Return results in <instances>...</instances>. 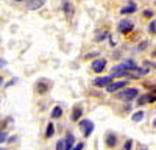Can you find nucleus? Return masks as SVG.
Here are the masks:
<instances>
[{
	"instance_id": "obj_1",
	"label": "nucleus",
	"mask_w": 156,
	"mask_h": 150,
	"mask_svg": "<svg viewBox=\"0 0 156 150\" xmlns=\"http://www.w3.org/2000/svg\"><path fill=\"white\" fill-rule=\"evenodd\" d=\"M117 97L131 102V100H136L139 97V89L137 88H126V89H123L122 92H117Z\"/></svg>"
},
{
	"instance_id": "obj_2",
	"label": "nucleus",
	"mask_w": 156,
	"mask_h": 150,
	"mask_svg": "<svg viewBox=\"0 0 156 150\" xmlns=\"http://www.w3.org/2000/svg\"><path fill=\"white\" fill-rule=\"evenodd\" d=\"M78 127L81 128L84 138H89L90 134H92V131H94V128H95V125H94L92 120H89V119H81V120H78Z\"/></svg>"
},
{
	"instance_id": "obj_3",
	"label": "nucleus",
	"mask_w": 156,
	"mask_h": 150,
	"mask_svg": "<svg viewBox=\"0 0 156 150\" xmlns=\"http://www.w3.org/2000/svg\"><path fill=\"white\" fill-rule=\"evenodd\" d=\"M111 83H112V75H103V77H97L92 80V86L95 88H106Z\"/></svg>"
},
{
	"instance_id": "obj_4",
	"label": "nucleus",
	"mask_w": 156,
	"mask_h": 150,
	"mask_svg": "<svg viewBox=\"0 0 156 150\" xmlns=\"http://www.w3.org/2000/svg\"><path fill=\"white\" fill-rule=\"evenodd\" d=\"M90 67H92V70H94L95 73H100V72L105 70V67H106V59H105V58H97V59L92 61Z\"/></svg>"
},
{
	"instance_id": "obj_5",
	"label": "nucleus",
	"mask_w": 156,
	"mask_h": 150,
	"mask_svg": "<svg viewBox=\"0 0 156 150\" xmlns=\"http://www.w3.org/2000/svg\"><path fill=\"white\" fill-rule=\"evenodd\" d=\"M156 100V92H148V94H144L136 98V103L140 106V105H145V103H151Z\"/></svg>"
},
{
	"instance_id": "obj_6",
	"label": "nucleus",
	"mask_w": 156,
	"mask_h": 150,
	"mask_svg": "<svg viewBox=\"0 0 156 150\" xmlns=\"http://www.w3.org/2000/svg\"><path fill=\"white\" fill-rule=\"evenodd\" d=\"M117 28H119L120 33H129V31L134 28V23L131 20H128V19H122L119 22V25H117Z\"/></svg>"
},
{
	"instance_id": "obj_7",
	"label": "nucleus",
	"mask_w": 156,
	"mask_h": 150,
	"mask_svg": "<svg viewBox=\"0 0 156 150\" xmlns=\"http://www.w3.org/2000/svg\"><path fill=\"white\" fill-rule=\"evenodd\" d=\"M126 84V80H117V81H112L111 84L106 86V91L108 92H117L119 89H123Z\"/></svg>"
},
{
	"instance_id": "obj_8",
	"label": "nucleus",
	"mask_w": 156,
	"mask_h": 150,
	"mask_svg": "<svg viewBox=\"0 0 156 150\" xmlns=\"http://www.w3.org/2000/svg\"><path fill=\"white\" fill-rule=\"evenodd\" d=\"M62 141H64V150H72V147L75 145V138L72 133H67Z\"/></svg>"
},
{
	"instance_id": "obj_9",
	"label": "nucleus",
	"mask_w": 156,
	"mask_h": 150,
	"mask_svg": "<svg viewBox=\"0 0 156 150\" xmlns=\"http://www.w3.org/2000/svg\"><path fill=\"white\" fill-rule=\"evenodd\" d=\"M81 116H83V108H81V106H75V108L72 109V114H70L72 122H78V120H81Z\"/></svg>"
},
{
	"instance_id": "obj_10",
	"label": "nucleus",
	"mask_w": 156,
	"mask_h": 150,
	"mask_svg": "<svg viewBox=\"0 0 156 150\" xmlns=\"http://www.w3.org/2000/svg\"><path fill=\"white\" fill-rule=\"evenodd\" d=\"M25 2H27V8L28 9H37V8H41L45 3V0H25Z\"/></svg>"
},
{
	"instance_id": "obj_11",
	"label": "nucleus",
	"mask_w": 156,
	"mask_h": 150,
	"mask_svg": "<svg viewBox=\"0 0 156 150\" xmlns=\"http://www.w3.org/2000/svg\"><path fill=\"white\" fill-rule=\"evenodd\" d=\"M105 144L108 145V147H115L117 145V136L114 134V133H108L106 134V138H105Z\"/></svg>"
},
{
	"instance_id": "obj_12",
	"label": "nucleus",
	"mask_w": 156,
	"mask_h": 150,
	"mask_svg": "<svg viewBox=\"0 0 156 150\" xmlns=\"http://www.w3.org/2000/svg\"><path fill=\"white\" fill-rule=\"evenodd\" d=\"M136 9H137L136 3H134V2H129L128 5H125V6L120 9V14H131V12H134Z\"/></svg>"
},
{
	"instance_id": "obj_13",
	"label": "nucleus",
	"mask_w": 156,
	"mask_h": 150,
	"mask_svg": "<svg viewBox=\"0 0 156 150\" xmlns=\"http://www.w3.org/2000/svg\"><path fill=\"white\" fill-rule=\"evenodd\" d=\"M62 9H64V12H66L67 16L73 14V6H72V3L69 2V0H62Z\"/></svg>"
},
{
	"instance_id": "obj_14",
	"label": "nucleus",
	"mask_w": 156,
	"mask_h": 150,
	"mask_svg": "<svg viewBox=\"0 0 156 150\" xmlns=\"http://www.w3.org/2000/svg\"><path fill=\"white\" fill-rule=\"evenodd\" d=\"M50 116H51V119H59L62 116V108L61 106H53V109H51V112H50Z\"/></svg>"
},
{
	"instance_id": "obj_15",
	"label": "nucleus",
	"mask_w": 156,
	"mask_h": 150,
	"mask_svg": "<svg viewBox=\"0 0 156 150\" xmlns=\"http://www.w3.org/2000/svg\"><path fill=\"white\" fill-rule=\"evenodd\" d=\"M144 116H145V112L142 111V109H139V111H136L134 114L131 116V120H133V122H140L142 119H144Z\"/></svg>"
},
{
	"instance_id": "obj_16",
	"label": "nucleus",
	"mask_w": 156,
	"mask_h": 150,
	"mask_svg": "<svg viewBox=\"0 0 156 150\" xmlns=\"http://www.w3.org/2000/svg\"><path fill=\"white\" fill-rule=\"evenodd\" d=\"M53 134H55V125H53V122H50L45 130V138H51Z\"/></svg>"
},
{
	"instance_id": "obj_17",
	"label": "nucleus",
	"mask_w": 156,
	"mask_h": 150,
	"mask_svg": "<svg viewBox=\"0 0 156 150\" xmlns=\"http://www.w3.org/2000/svg\"><path fill=\"white\" fill-rule=\"evenodd\" d=\"M148 31H150L151 34H156V19L150 22V25H148Z\"/></svg>"
},
{
	"instance_id": "obj_18",
	"label": "nucleus",
	"mask_w": 156,
	"mask_h": 150,
	"mask_svg": "<svg viewBox=\"0 0 156 150\" xmlns=\"http://www.w3.org/2000/svg\"><path fill=\"white\" fill-rule=\"evenodd\" d=\"M106 36H108V33H106V31H98V33H97V36H95V41H103Z\"/></svg>"
},
{
	"instance_id": "obj_19",
	"label": "nucleus",
	"mask_w": 156,
	"mask_h": 150,
	"mask_svg": "<svg viewBox=\"0 0 156 150\" xmlns=\"http://www.w3.org/2000/svg\"><path fill=\"white\" fill-rule=\"evenodd\" d=\"M8 139V133L6 131H0V144H3Z\"/></svg>"
},
{
	"instance_id": "obj_20",
	"label": "nucleus",
	"mask_w": 156,
	"mask_h": 150,
	"mask_svg": "<svg viewBox=\"0 0 156 150\" xmlns=\"http://www.w3.org/2000/svg\"><path fill=\"white\" fill-rule=\"evenodd\" d=\"M131 145H133V139H128L123 145V150H131Z\"/></svg>"
},
{
	"instance_id": "obj_21",
	"label": "nucleus",
	"mask_w": 156,
	"mask_h": 150,
	"mask_svg": "<svg viewBox=\"0 0 156 150\" xmlns=\"http://www.w3.org/2000/svg\"><path fill=\"white\" fill-rule=\"evenodd\" d=\"M83 148H84V142H78L72 147V150H83Z\"/></svg>"
},
{
	"instance_id": "obj_22",
	"label": "nucleus",
	"mask_w": 156,
	"mask_h": 150,
	"mask_svg": "<svg viewBox=\"0 0 156 150\" xmlns=\"http://www.w3.org/2000/svg\"><path fill=\"white\" fill-rule=\"evenodd\" d=\"M56 150H64V141H62V139H58V142H56Z\"/></svg>"
},
{
	"instance_id": "obj_23",
	"label": "nucleus",
	"mask_w": 156,
	"mask_h": 150,
	"mask_svg": "<svg viewBox=\"0 0 156 150\" xmlns=\"http://www.w3.org/2000/svg\"><path fill=\"white\" fill-rule=\"evenodd\" d=\"M144 16H145V17H151V16H153V12H151L150 9H147V11H144Z\"/></svg>"
},
{
	"instance_id": "obj_24",
	"label": "nucleus",
	"mask_w": 156,
	"mask_h": 150,
	"mask_svg": "<svg viewBox=\"0 0 156 150\" xmlns=\"http://www.w3.org/2000/svg\"><path fill=\"white\" fill-rule=\"evenodd\" d=\"M6 66V61L3 59V58H0V69H2V67H5Z\"/></svg>"
},
{
	"instance_id": "obj_25",
	"label": "nucleus",
	"mask_w": 156,
	"mask_h": 150,
	"mask_svg": "<svg viewBox=\"0 0 156 150\" xmlns=\"http://www.w3.org/2000/svg\"><path fill=\"white\" fill-rule=\"evenodd\" d=\"M145 45H147V42H142V44H139L137 50H144V48H145Z\"/></svg>"
},
{
	"instance_id": "obj_26",
	"label": "nucleus",
	"mask_w": 156,
	"mask_h": 150,
	"mask_svg": "<svg viewBox=\"0 0 156 150\" xmlns=\"http://www.w3.org/2000/svg\"><path fill=\"white\" fill-rule=\"evenodd\" d=\"M2 84H3V77L0 75V86H2Z\"/></svg>"
},
{
	"instance_id": "obj_27",
	"label": "nucleus",
	"mask_w": 156,
	"mask_h": 150,
	"mask_svg": "<svg viewBox=\"0 0 156 150\" xmlns=\"http://www.w3.org/2000/svg\"><path fill=\"white\" fill-rule=\"evenodd\" d=\"M153 127L156 128V117H154V120H153Z\"/></svg>"
},
{
	"instance_id": "obj_28",
	"label": "nucleus",
	"mask_w": 156,
	"mask_h": 150,
	"mask_svg": "<svg viewBox=\"0 0 156 150\" xmlns=\"http://www.w3.org/2000/svg\"><path fill=\"white\" fill-rule=\"evenodd\" d=\"M12 2H25V0H12Z\"/></svg>"
},
{
	"instance_id": "obj_29",
	"label": "nucleus",
	"mask_w": 156,
	"mask_h": 150,
	"mask_svg": "<svg viewBox=\"0 0 156 150\" xmlns=\"http://www.w3.org/2000/svg\"><path fill=\"white\" fill-rule=\"evenodd\" d=\"M0 150H6V148H0Z\"/></svg>"
}]
</instances>
